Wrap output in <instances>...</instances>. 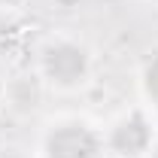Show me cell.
I'll return each instance as SVG.
<instances>
[{
	"label": "cell",
	"mask_w": 158,
	"mask_h": 158,
	"mask_svg": "<svg viewBox=\"0 0 158 158\" xmlns=\"http://www.w3.org/2000/svg\"><path fill=\"white\" fill-rule=\"evenodd\" d=\"M49 155L52 158H91L94 155V137L79 125L61 128L49 137Z\"/></svg>",
	"instance_id": "obj_1"
},
{
	"label": "cell",
	"mask_w": 158,
	"mask_h": 158,
	"mask_svg": "<svg viewBox=\"0 0 158 158\" xmlns=\"http://www.w3.org/2000/svg\"><path fill=\"white\" fill-rule=\"evenodd\" d=\"M46 70L58 82H73L85 70V55L79 49H73V46H58V49H52L46 55Z\"/></svg>",
	"instance_id": "obj_2"
},
{
	"label": "cell",
	"mask_w": 158,
	"mask_h": 158,
	"mask_svg": "<svg viewBox=\"0 0 158 158\" xmlns=\"http://www.w3.org/2000/svg\"><path fill=\"white\" fill-rule=\"evenodd\" d=\"M113 143H116V149L122 155H137V152H143L146 143H149V128H146V122L140 116H134L131 122H125L122 128H116Z\"/></svg>",
	"instance_id": "obj_3"
},
{
	"label": "cell",
	"mask_w": 158,
	"mask_h": 158,
	"mask_svg": "<svg viewBox=\"0 0 158 158\" xmlns=\"http://www.w3.org/2000/svg\"><path fill=\"white\" fill-rule=\"evenodd\" d=\"M146 82H149V91L158 98V61L149 67V73H146Z\"/></svg>",
	"instance_id": "obj_4"
},
{
	"label": "cell",
	"mask_w": 158,
	"mask_h": 158,
	"mask_svg": "<svg viewBox=\"0 0 158 158\" xmlns=\"http://www.w3.org/2000/svg\"><path fill=\"white\" fill-rule=\"evenodd\" d=\"M6 158H15V155H6Z\"/></svg>",
	"instance_id": "obj_5"
},
{
	"label": "cell",
	"mask_w": 158,
	"mask_h": 158,
	"mask_svg": "<svg viewBox=\"0 0 158 158\" xmlns=\"http://www.w3.org/2000/svg\"><path fill=\"white\" fill-rule=\"evenodd\" d=\"M6 3H12V0H6Z\"/></svg>",
	"instance_id": "obj_6"
},
{
	"label": "cell",
	"mask_w": 158,
	"mask_h": 158,
	"mask_svg": "<svg viewBox=\"0 0 158 158\" xmlns=\"http://www.w3.org/2000/svg\"><path fill=\"white\" fill-rule=\"evenodd\" d=\"M155 158H158V155H155Z\"/></svg>",
	"instance_id": "obj_7"
}]
</instances>
